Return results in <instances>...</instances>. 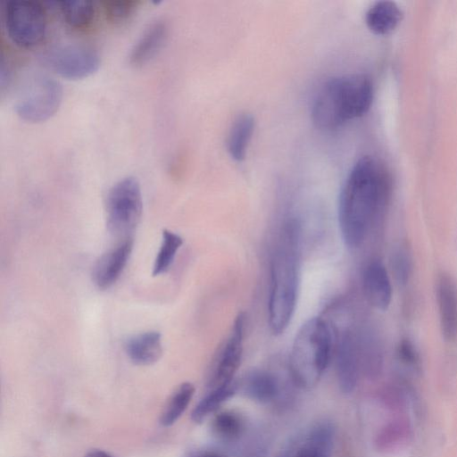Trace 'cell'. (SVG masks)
<instances>
[{
  "label": "cell",
  "instance_id": "obj_1",
  "mask_svg": "<svg viewBox=\"0 0 457 457\" xmlns=\"http://www.w3.org/2000/svg\"><path fill=\"white\" fill-rule=\"evenodd\" d=\"M392 179L378 158L363 156L351 170L338 203V224L345 245H362L370 230L383 215L390 200Z\"/></svg>",
  "mask_w": 457,
  "mask_h": 457
},
{
  "label": "cell",
  "instance_id": "obj_2",
  "mask_svg": "<svg viewBox=\"0 0 457 457\" xmlns=\"http://www.w3.org/2000/svg\"><path fill=\"white\" fill-rule=\"evenodd\" d=\"M300 224L295 219L280 229L270 261L269 326L282 334L295 313L300 283Z\"/></svg>",
  "mask_w": 457,
  "mask_h": 457
},
{
  "label": "cell",
  "instance_id": "obj_3",
  "mask_svg": "<svg viewBox=\"0 0 457 457\" xmlns=\"http://www.w3.org/2000/svg\"><path fill=\"white\" fill-rule=\"evenodd\" d=\"M372 99L373 87L367 76L350 74L333 78L315 96L312 120L320 129H337L365 114Z\"/></svg>",
  "mask_w": 457,
  "mask_h": 457
},
{
  "label": "cell",
  "instance_id": "obj_4",
  "mask_svg": "<svg viewBox=\"0 0 457 457\" xmlns=\"http://www.w3.org/2000/svg\"><path fill=\"white\" fill-rule=\"evenodd\" d=\"M334 349L332 327L320 317L306 320L298 330L291 348L289 370L293 381L311 388L326 370Z\"/></svg>",
  "mask_w": 457,
  "mask_h": 457
},
{
  "label": "cell",
  "instance_id": "obj_5",
  "mask_svg": "<svg viewBox=\"0 0 457 457\" xmlns=\"http://www.w3.org/2000/svg\"><path fill=\"white\" fill-rule=\"evenodd\" d=\"M62 96V85L54 78L40 73L31 75L18 93L15 112L26 122H44L59 110Z\"/></svg>",
  "mask_w": 457,
  "mask_h": 457
},
{
  "label": "cell",
  "instance_id": "obj_6",
  "mask_svg": "<svg viewBox=\"0 0 457 457\" xmlns=\"http://www.w3.org/2000/svg\"><path fill=\"white\" fill-rule=\"evenodd\" d=\"M3 18L9 38L21 48H32L46 37L45 7L37 1L12 0L4 3Z\"/></svg>",
  "mask_w": 457,
  "mask_h": 457
},
{
  "label": "cell",
  "instance_id": "obj_7",
  "mask_svg": "<svg viewBox=\"0 0 457 457\" xmlns=\"http://www.w3.org/2000/svg\"><path fill=\"white\" fill-rule=\"evenodd\" d=\"M106 219L109 230L116 235H127L138 224L143 198L141 187L134 177L117 181L106 197Z\"/></svg>",
  "mask_w": 457,
  "mask_h": 457
},
{
  "label": "cell",
  "instance_id": "obj_8",
  "mask_svg": "<svg viewBox=\"0 0 457 457\" xmlns=\"http://www.w3.org/2000/svg\"><path fill=\"white\" fill-rule=\"evenodd\" d=\"M41 62L60 77L78 80L96 73L101 60L93 47L72 44L49 49L42 54Z\"/></svg>",
  "mask_w": 457,
  "mask_h": 457
},
{
  "label": "cell",
  "instance_id": "obj_9",
  "mask_svg": "<svg viewBox=\"0 0 457 457\" xmlns=\"http://www.w3.org/2000/svg\"><path fill=\"white\" fill-rule=\"evenodd\" d=\"M245 315H237L230 332L223 345L216 353L207 378V387L210 390L226 386L233 383L242 361Z\"/></svg>",
  "mask_w": 457,
  "mask_h": 457
},
{
  "label": "cell",
  "instance_id": "obj_10",
  "mask_svg": "<svg viewBox=\"0 0 457 457\" xmlns=\"http://www.w3.org/2000/svg\"><path fill=\"white\" fill-rule=\"evenodd\" d=\"M335 368L340 390L350 394L357 386L361 371L360 337L350 326L333 329Z\"/></svg>",
  "mask_w": 457,
  "mask_h": 457
},
{
  "label": "cell",
  "instance_id": "obj_11",
  "mask_svg": "<svg viewBox=\"0 0 457 457\" xmlns=\"http://www.w3.org/2000/svg\"><path fill=\"white\" fill-rule=\"evenodd\" d=\"M133 241L127 237L101 255L94 265L92 279L99 289L111 287L120 278L129 259Z\"/></svg>",
  "mask_w": 457,
  "mask_h": 457
},
{
  "label": "cell",
  "instance_id": "obj_12",
  "mask_svg": "<svg viewBox=\"0 0 457 457\" xmlns=\"http://www.w3.org/2000/svg\"><path fill=\"white\" fill-rule=\"evenodd\" d=\"M362 288L368 303L375 309L385 311L392 300V286L387 270L381 261L371 260L362 273Z\"/></svg>",
  "mask_w": 457,
  "mask_h": 457
},
{
  "label": "cell",
  "instance_id": "obj_13",
  "mask_svg": "<svg viewBox=\"0 0 457 457\" xmlns=\"http://www.w3.org/2000/svg\"><path fill=\"white\" fill-rule=\"evenodd\" d=\"M436 288L442 335L445 340L453 341L457 337V286L444 273L437 278Z\"/></svg>",
  "mask_w": 457,
  "mask_h": 457
},
{
  "label": "cell",
  "instance_id": "obj_14",
  "mask_svg": "<svg viewBox=\"0 0 457 457\" xmlns=\"http://www.w3.org/2000/svg\"><path fill=\"white\" fill-rule=\"evenodd\" d=\"M169 35V26L164 20L152 22L132 46L129 62L134 67L150 62L162 49Z\"/></svg>",
  "mask_w": 457,
  "mask_h": 457
},
{
  "label": "cell",
  "instance_id": "obj_15",
  "mask_svg": "<svg viewBox=\"0 0 457 457\" xmlns=\"http://www.w3.org/2000/svg\"><path fill=\"white\" fill-rule=\"evenodd\" d=\"M236 384L237 389L245 396L262 403L272 401L279 391L277 378L264 370H253Z\"/></svg>",
  "mask_w": 457,
  "mask_h": 457
},
{
  "label": "cell",
  "instance_id": "obj_16",
  "mask_svg": "<svg viewBox=\"0 0 457 457\" xmlns=\"http://www.w3.org/2000/svg\"><path fill=\"white\" fill-rule=\"evenodd\" d=\"M124 347L129 360L137 365H152L162 355V337L157 331L134 335L126 341Z\"/></svg>",
  "mask_w": 457,
  "mask_h": 457
},
{
  "label": "cell",
  "instance_id": "obj_17",
  "mask_svg": "<svg viewBox=\"0 0 457 457\" xmlns=\"http://www.w3.org/2000/svg\"><path fill=\"white\" fill-rule=\"evenodd\" d=\"M335 428L328 421L317 423L296 451V457H331Z\"/></svg>",
  "mask_w": 457,
  "mask_h": 457
},
{
  "label": "cell",
  "instance_id": "obj_18",
  "mask_svg": "<svg viewBox=\"0 0 457 457\" xmlns=\"http://www.w3.org/2000/svg\"><path fill=\"white\" fill-rule=\"evenodd\" d=\"M401 19V10L391 1H380L374 4L365 16L368 28L378 35H386L393 31Z\"/></svg>",
  "mask_w": 457,
  "mask_h": 457
},
{
  "label": "cell",
  "instance_id": "obj_19",
  "mask_svg": "<svg viewBox=\"0 0 457 457\" xmlns=\"http://www.w3.org/2000/svg\"><path fill=\"white\" fill-rule=\"evenodd\" d=\"M253 129L254 119L249 113H243L234 120L227 139L228 152L234 160L245 159Z\"/></svg>",
  "mask_w": 457,
  "mask_h": 457
},
{
  "label": "cell",
  "instance_id": "obj_20",
  "mask_svg": "<svg viewBox=\"0 0 457 457\" xmlns=\"http://www.w3.org/2000/svg\"><path fill=\"white\" fill-rule=\"evenodd\" d=\"M195 394V386L190 382H183L170 394L161 415L160 423L163 427L175 424L187 410Z\"/></svg>",
  "mask_w": 457,
  "mask_h": 457
},
{
  "label": "cell",
  "instance_id": "obj_21",
  "mask_svg": "<svg viewBox=\"0 0 457 457\" xmlns=\"http://www.w3.org/2000/svg\"><path fill=\"white\" fill-rule=\"evenodd\" d=\"M58 4L64 21L75 29H85L95 20L96 5L92 1H62Z\"/></svg>",
  "mask_w": 457,
  "mask_h": 457
},
{
  "label": "cell",
  "instance_id": "obj_22",
  "mask_svg": "<svg viewBox=\"0 0 457 457\" xmlns=\"http://www.w3.org/2000/svg\"><path fill=\"white\" fill-rule=\"evenodd\" d=\"M212 428L219 439L232 443L237 441L244 434L245 421L239 413L234 411H224L215 415Z\"/></svg>",
  "mask_w": 457,
  "mask_h": 457
},
{
  "label": "cell",
  "instance_id": "obj_23",
  "mask_svg": "<svg viewBox=\"0 0 457 457\" xmlns=\"http://www.w3.org/2000/svg\"><path fill=\"white\" fill-rule=\"evenodd\" d=\"M237 391L236 382L226 386L210 390L192 411V420L198 424L202 423L207 417L218 411L220 406L233 396Z\"/></svg>",
  "mask_w": 457,
  "mask_h": 457
},
{
  "label": "cell",
  "instance_id": "obj_24",
  "mask_svg": "<svg viewBox=\"0 0 457 457\" xmlns=\"http://www.w3.org/2000/svg\"><path fill=\"white\" fill-rule=\"evenodd\" d=\"M182 244L183 239L178 234L168 229L162 231L161 246L156 254L153 267L154 276H158L168 271Z\"/></svg>",
  "mask_w": 457,
  "mask_h": 457
},
{
  "label": "cell",
  "instance_id": "obj_25",
  "mask_svg": "<svg viewBox=\"0 0 457 457\" xmlns=\"http://www.w3.org/2000/svg\"><path fill=\"white\" fill-rule=\"evenodd\" d=\"M137 0H106L102 2L106 21L113 26H123L130 21L140 6Z\"/></svg>",
  "mask_w": 457,
  "mask_h": 457
},
{
  "label": "cell",
  "instance_id": "obj_26",
  "mask_svg": "<svg viewBox=\"0 0 457 457\" xmlns=\"http://www.w3.org/2000/svg\"><path fill=\"white\" fill-rule=\"evenodd\" d=\"M391 268L396 283L405 286L412 272V254L405 243H400L393 251L391 256Z\"/></svg>",
  "mask_w": 457,
  "mask_h": 457
},
{
  "label": "cell",
  "instance_id": "obj_27",
  "mask_svg": "<svg viewBox=\"0 0 457 457\" xmlns=\"http://www.w3.org/2000/svg\"><path fill=\"white\" fill-rule=\"evenodd\" d=\"M397 356L406 366L417 370L420 367V356L416 347L409 339H403L397 346Z\"/></svg>",
  "mask_w": 457,
  "mask_h": 457
},
{
  "label": "cell",
  "instance_id": "obj_28",
  "mask_svg": "<svg viewBox=\"0 0 457 457\" xmlns=\"http://www.w3.org/2000/svg\"><path fill=\"white\" fill-rule=\"evenodd\" d=\"M1 91H4V87L9 85V81L11 79V69L7 61L4 58H2L1 61Z\"/></svg>",
  "mask_w": 457,
  "mask_h": 457
},
{
  "label": "cell",
  "instance_id": "obj_29",
  "mask_svg": "<svg viewBox=\"0 0 457 457\" xmlns=\"http://www.w3.org/2000/svg\"><path fill=\"white\" fill-rule=\"evenodd\" d=\"M84 457H114L111 453L100 450V449H93L87 453V454Z\"/></svg>",
  "mask_w": 457,
  "mask_h": 457
},
{
  "label": "cell",
  "instance_id": "obj_30",
  "mask_svg": "<svg viewBox=\"0 0 457 457\" xmlns=\"http://www.w3.org/2000/svg\"><path fill=\"white\" fill-rule=\"evenodd\" d=\"M191 457H224V456L220 454L219 453H216L213 451H204V452L198 453Z\"/></svg>",
  "mask_w": 457,
  "mask_h": 457
},
{
  "label": "cell",
  "instance_id": "obj_31",
  "mask_svg": "<svg viewBox=\"0 0 457 457\" xmlns=\"http://www.w3.org/2000/svg\"><path fill=\"white\" fill-rule=\"evenodd\" d=\"M278 457H296V453H292L291 452H286V453H282Z\"/></svg>",
  "mask_w": 457,
  "mask_h": 457
}]
</instances>
